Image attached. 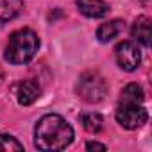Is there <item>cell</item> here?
I'll use <instances>...</instances> for the list:
<instances>
[{
	"mask_svg": "<svg viewBox=\"0 0 152 152\" xmlns=\"http://www.w3.org/2000/svg\"><path fill=\"white\" fill-rule=\"evenodd\" d=\"M73 140L72 125L59 115H45L34 129V143L39 150H63Z\"/></svg>",
	"mask_w": 152,
	"mask_h": 152,
	"instance_id": "obj_1",
	"label": "cell"
},
{
	"mask_svg": "<svg viewBox=\"0 0 152 152\" xmlns=\"http://www.w3.org/2000/svg\"><path fill=\"white\" fill-rule=\"evenodd\" d=\"M38 47H39V39L36 32L31 29H20L9 36L4 56L13 64H25L34 57Z\"/></svg>",
	"mask_w": 152,
	"mask_h": 152,
	"instance_id": "obj_2",
	"label": "cell"
},
{
	"mask_svg": "<svg viewBox=\"0 0 152 152\" xmlns=\"http://www.w3.org/2000/svg\"><path fill=\"white\" fill-rule=\"evenodd\" d=\"M79 97L88 104H97L106 99L107 95V83L97 72H86L81 75L79 84H77Z\"/></svg>",
	"mask_w": 152,
	"mask_h": 152,
	"instance_id": "obj_3",
	"label": "cell"
},
{
	"mask_svg": "<svg viewBox=\"0 0 152 152\" xmlns=\"http://www.w3.org/2000/svg\"><path fill=\"white\" fill-rule=\"evenodd\" d=\"M147 109L140 102L120 100L116 106V120L124 129H138L147 122Z\"/></svg>",
	"mask_w": 152,
	"mask_h": 152,
	"instance_id": "obj_4",
	"label": "cell"
},
{
	"mask_svg": "<svg viewBox=\"0 0 152 152\" xmlns=\"http://www.w3.org/2000/svg\"><path fill=\"white\" fill-rule=\"evenodd\" d=\"M115 56H116L118 66L122 70H125V72L136 70L138 64H140V61H141L140 48L132 41H122V43H118V47L115 50Z\"/></svg>",
	"mask_w": 152,
	"mask_h": 152,
	"instance_id": "obj_5",
	"label": "cell"
},
{
	"mask_svg": "<svg viewBox=\"0 0 152 152\" xmlns=\"http://www.w3.org/2000/svg\"><path fill=\"white\" fill-rule=\"evenodd\" d=\"M13 93L18 100V104L22 106H31L32 102H36L41 95V88L36 81L32 79H25V81H20L13 86Z\"/></svg>",
	"mask_w": 152,
	"mask_h": 152,
	"instance_id": "obj_6",
	"label": "cell"
},
{
	"mask_svg": "<svg viewBox=\"0 0 152 152\" xmlns=\"http://www.w3.org/2000/svg\"><path fill=\"white\" fill-rule=\"evenodd\" d=\"M77 7L88 18H102L109 13L106 0H77Z\"/></svg>",
	"mask_w": 152,
	"mask_h": 152,
	"instance_id": "obj_7",
	"label": "cell"
},
{
	"mask_svg": "<svg viewBox=\"0 0 152 152\" xmlns=\"http://www.w3.org/2000/svg\"><path fill=\"white\" fill-rule=\"evenodd\" d=\"M122 29H124V22H122V20L106 22V23H102V25L99 27L97 38H99V41H102V43H109V41H113V39L122 32Z\"/></svg>",
	"mask_w": 152,
	"mask_h": 152,
	"instance_id": "obj_8",
	"label": "cell"
},
{
	"mask_svg": "<svg viewBox=\"0 0 152 152\" xmlns=\"http://www.w3.org/2000/svg\"><path fill=\"white\" fill-rule=\"evenodd\" d=\"M23 9L22 0H0V23L16 18Z\"/></svg>",
	"mask_w": 152,
	"mask_h": 152,
	"instance_id": "obj_9",
	"label": "cell"
},
{
	"mask_svg": "<svg viewBox=\"0 0 152 152\" xmlns=\"http://www.w3.org/2000/svg\"><path fill=\"white\" fill-rule=\"evenodd\" d=\"M132 38L141 43L143 47H148L150 43V20L147 16H140L132 25Z\"/></svg>",
	"mask_w": 152,
	"mask_h": 152,
	"instance_id": "obj_10",
	"label": "cell"
},
{
	"mask_svg": "<svg viewBox=\"0 0 152 152\" xmlns=\"http://www.w3.org/2000/svg\"><path fill=\"white\" fill-rule=\"evenodd\" d=\"M81 124L91 134L100 132L102 127H104V120H102V116L99 113H84V115H81Z\"/></svg>",
	"mask_w": 152,
	"mask_h": 152,
	"instance_id": "obj_11",
	"label": "cell"
},
{
	"mask_svg": "<svg viewBox=\"0 0 152 152\" xmlns=\"http://www.w3.org/2000/svg\"><path fill=\"white\" fill-rule=\"evenodd\" d=\"M143 99H145V95H143V90H141L140 84L131 83V84H127V86L122 88L120 100H125V102H140L141 104Z\"/></svg>",
	"mask_w": 152,
	"mask_h": 152,
	"instance_id": "obj_12",
	"label": "cell"
},
{
	"mask_svg": "<svg viewBox=\"0 0 152 152\" xmlns=\"http://www.w3.org/2000/svg\"><path fill=\"white\" fill-rule=\"evenodd\" d=\"M0 150H2V152L23 150V145H22L16 138H13V136H9V134H0Z\"/></svg>",
	"mask_w": 152,
	"mask_h": 152,
	"instance_id": "obj_13",
	"label": "cell"
},
{
	"mask_svg": "<svg viewBox=\"0 0 152 152\" xmlns=\"http://www.w3.org/2000/svg\"><path fill=\"white\" fill-rule=\"evenodd\" d=\"M86 148H88V150H93V148H99V150H106L107 147H106V145H102V143H97V141H90V143H86Z\"/></svg>",
	"mask_w": 152,
	"mask_h": 152,
	"instance_id": "obj_14",
	"label": "cell"
},
{
	"mask_svg": "<svg viewBox=\"0 0 152 152\" xmlns=\"http://www.w3.org/2000/svg\"><path fill=\"white\" fill-rule=\"evenodd\" d=\"M0 81H2V70H0Z\"/></svg>",
	"mask_w": 152,
	"mask_h": 152,
	"instance_id": "obj_15",
	"label": "cell"
}]
</instances>
